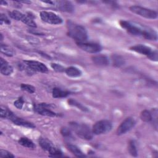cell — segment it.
Wrapping results in <instances>:
<instances>
[{"label":"cell","mask_w":158,"mask_h":158,"mask_svg":"<svg viewBox=\"0 0 158 158\" xmlns=\"http://www.w3.org/2000/svg\"><path fill=\"white\" fill-rule=\"evenodd\" d=\"M140 117L143 121L146 122H149L152 121V114L149 111L147 110H144L141 112Z\"/></svg>","instance_id":"cell-25"},{"label":"cell","mask_w":158,"mask_h":158,"mask_svg":"<svg viewBox=\"0 0 158 158\" xmlns=\"http://www.w3.org/2000/svg\"><path fill=\"white\" fill-rule=\"evenodd\" d=\"M148 57L149 59H150L154 61H157L158 59V54H157V51L156 50L152 51V52L148 56Z\"/></svg>","instance_id":"cell-35"},{"label":"cell","mask_w":158,"mask_h":158,"mask_svg":"<svg viewBox=\"0 0 158 158\" xmlns=\"http://www.w3.org/2000/svg\"><path fill=\"white\" fill-rule=\"evenodd\" d=\"M14 155H13L11 152L4 150V149H1L0 150V157H9V158H13L14 157Z\"/></svg>","instance_id":"cell-32"},{"label":"cell","mask_w":158,"mask_h":158,"mask_svg":"<svg viewBox=\"0 0 158 158\" xmlns=\"http://www.w3.org/2000/svg\"><path fill=\"white\" fill-rule=\"evenodd\" d=\"M50 107H51V104H48L46 103H40L39 104L35 105L34 110L38 114L42 115H45L48 117L58 116L59 115L57 114H56V112L49 109Z\"/></svg>","instance_id":"cell-8"},{"label":"cell","mask_w":158,"mask_h":158,"mask_svg":"<svg viewBox=\"0 0 158 158\" xmlns=\"http://www.w3.org/2000/svg\"><path fill=\"white\" fill-rule=\"evenodd\" d=\"M68 102L70 105L71 106H75L77 107V108H78L79 109L81 110L82 111H84V112H87L88 111V109L87 107H86L85 106H83L81 104H80V102H77V101L74 100V99H70L68 101Z\"/></svg>","instance_id":"cell-26"},{"label":"cell","mask_w":158,"mask_h":158,"mask_svg":"<svg viewBox=\"0 0 158 158\" xmlns=\"http://www.w3.org/2000/svg\"><path fill=\"white\" fill-rule=\"evenodd\" d=\"M130 10L132 12L146 19H155L157 17V13L156 11L139 6H132L130 7Z\"/></svg>","instance_id":"cell-3"},{"label":"cell","mask_w":158,"mask_h":158,"mask_svg":"<svg viewBox=\"0 0 158 158\" xmlns=\"http://www.w3.org/2000/svg\"><path fill=\"white\" fill-rule=\"evenodd\" d=\"M9 16L12 19L17 20H20V21H21L22 17L24 15L23 14H22L20 11H18V10H14L12 12H9Z\"/></svg>","instance_id":"cell-28"},{"label":"cell","mask_w":158,"mask_h":158,"mask_svg":"<svg viewBox=\"0 0 158 158\" xmlns=\"http://www.w3.org/2000/svg\"><path fill=\"white\" fill-rule=\"evenodd\" d=\"M130 49L133 51H135L136 52H138V53H140L141 54L145 55L147 57L152 51V49L150 48L149 47L144 46V45H142V44H138V45L133 46L130 48Z\"/></svg>","instance_id":"cell-13"},{"label":"cell","mask_w":158,"mask_h":158,"mask_svg":"<svg viewBox=\"0 0 158 158\" xmlns=\"http://www.w3.org/2000/svg\"><path fill=\"white\" fill-rule=\"evenodd\" d=\"M19 143L25 147V148H28L30 149H34L35 148V145L34 144V143L28 138H26V137H22L19 139Z\"/></svg>","instance_id":"cell-21"},{"label":"cell","mask_w":158,"mask_h":158,"mask_svg":"<svg viewBox=\"0 0 158 158\" xmlns=\"http://www.w3.org/2000/svg\"><path fill=\"white\" fill-rule=\"evenodd\" d=\"M14 115V114L9 110L6 107H1V112H0V116L1 118H7L10 120V118Z\"/></svg>","instance_id":"cell-23"},{"label":"cell","mask_w":158,"mask_h":158,"mask_svg":"<svg viewBox=\"0 0 158 158\" xmlns=\"http://www.w3.org/2000/svg\"><path fill=\"white\" fill-rule=\"evenodd\" d=\"M1 4H2V5H6L7 4V2H6V1H2L1 2Z\"/></svg>","instance_id":"cell-38"},{"label":"cell","mask_w":158,"mask_h":158,"mask_svg":"<svg viewBox=\"0 0 158 158\" xmlns=\"http://www.w3.org/2000/svg\"><path fill=\"white\" fill-rule=\"evenodd\" d=\"M10 120L15 125H19V126H22V127H27V128H33L35 127V126L31 122H29L27 120H25L21 118L18 117L17 116H16L15 115H14L12 118L10 119Z\"/></svg>","instance_id":"cell-14"},{"label":"cell","mask_w":158,"mask_h":158,"mask_svg":"<svg viewBox=\"0 0 158 158\" xmlns=\"http://www.w3.org/2000/svg\"><path fill=\"white\" fill-rule=\"evenodd\" d=\"M23 63L31 70L36 72L46 73L48 69L47 67L43 63L36 60H23Z\"/></svg>","instance_id":"cell-10"},{"label":"cell","mask_w":158,"mask_h":158,"mask_svg":"<svg viewBox=\"0 0 158 158\" xmlns=\"http://www.w3.org/2000/svg\"><path fill=\"white\" fill-rule=\"evenodd\" d=\"M128 151L130 154L133 157H136L138 156L137 149L133 141H130L128 143Z\"/></svg>","instance_id":"cell-29"},{"label":"cell","mask_w":158,"mask_h":158,"mask_svg":"<svg viewBox=\"0 0 158 158\" xmlns=\"http://www.w3.org/2000/svg\"><path fill=\"white\" fill-rule=\"evenodd\" d=\"M0 21H1V25L2 24L3 22H4L6 24H10V20L8 19V17L4 14H1V19H0Z\"/></svg>","instance_id":"cell-36"},{"label":"cell","mask_w":158,"mask_h":158,"mask_svg":"<svg viewBox=\"0 0 158 158\" xmlns=\"http://www.w3.org/2000/svg\"><path fill=\"white\" fill-rule=\"evenodd\" d=\"M20 88L22 90L26 91L30 93H33L35 91V88L33 86L28 84L22 83L20 85Z\"/></svg>","instance_id":"cell-30"},{"label":"cell","mask_w":158,"mask_h":158,"mask_svg":"<svg viewBox=\"0 0 158 158\" xmlns=\"http://www.w3.org/2000/svg\"><path fill=\"white\" fill-rule=\"evenodd\" d=\"M93 62L99 66H106L109 64L108 57L105 55H96L92 57Z\"/></svg>","instance_id":"cell-15"},{"label":"cell","mask_w":158,"mask_h":158,"mask_svg":"<svg viewBox=\"0 0 158 158\" xmlns=\"http://www.w3.org/2000/svg\"><path fill=\"white\" fill-rule=\"evenodd\" d=\"M51 67L54 70H55L56 72H65V69L63 66H62L60 64H51Z\"/></svg>","instance_id":"cell-33"},{"label":"cell","mask_w":158,"mask_h":158,"mask_svg":"<svg viewBox=\"0 0 158 158\" xmlns=\"http://www.w3.org/2000/svg\"><path fill=\"white\" fill-rule=\"evenodd\" d=\"M120 26L125 28L129 33L133 35H142L144 28H141L134 24H132L130 22L125 20L120 21Z\"/></svg>","instance_id":"cell-9"},{"label":"cell","mask_w":158,"mask_h":158,"mask_svg":"<svg viewBox=\"0 0 158 158\" xmlns=\"http://www.w3.org/2000/svg\"><path fill=\"white\" fill-rule=\"evenodd\" d=\"M65 72L69 77L73 78L80 77L82 74L81 71L75 67H69L65 69Z\"/></svg>","instance_id":"cell-17"},{"label":"cell","mask_w":158,"mask_h":158,"mask_svg":"<svg viewBox=\"0 0 158 158\" xmlns=\"http://www.w3.org/2000/svg\"><path fill=\"white\" fill-rule=\"evenodd\" d=\"M0 72L4 75H10L13 72L12 67L2 57L0 59Z\"/></svg>","instance_id":"cell-12"},{"label":"cell","mask_w":158,"mask_h":158,"mask_svg":"<svg viewBox=\"0 0 158 158\" xmlns=\"http://www.w3.org/2000/svg\"><path fill=\"white\" fill-rule=\"evenodd\" d=\"M52 97L54 98H65L70 94V92L65 90H62L59 88H54L52 91Z\"/></svg>","instance_id":"cell-20"},{"label":"cell","mask_w":158,"mask_h":158,"mask_svg":"<svg viewBox=\"0 0 158 158\" xmlns=\"http://www.w3.org/2000/svg\"><path fill=\"white\" fill-rule=\"evenodd\" d=\"M49 156L53 157H60L62 156V151L55 146L49 151Z\"/></svg>","instance_id":"cell-27"},{"label":"cell","mask_w":158,"mask_h":158,"mask_svg":"<svg viewBox=\"0 0 158 158\" xmlns=\"http://www.w3.org/2000/svg\"><path fill=\"white\" fill-rule=\"evenodd\" d=\"M19 2H23V3H25V4H28L31 3V1H19Z\"/></svg>","instance_id":"cell-37"},{"label":"cell","mask_w":158,"mask_h":158,"mask_svg":"<svg viewBox=\"0 0 158 158\" xmlns=\"http://www.w3.org/2000/svg\"><path fill=\"white\" fill-rule=\"evenodd\" d=\"M60 133L64 137H70L72 135L70 130L67 127H63L60 130Z\"/></svg>","instance_id":"cell-34"},{"label":"cell","mask_w":158,"mask_h":158,"mask_svg":"<svg viewBox=\"0 0 158 158\" xmlns=\"http://www.w3.org/2000/svg\"><path fill=\"white\" fill-rule=\"evenodd\" d=\"M136 122L132 117H127L125 118L117 130V134L122 135L130 131L135 125Z\"/></svg>","instance_id":"cell-6"},{"label":"cell","mask_w":158,"mask_h":158,"mask_svg":"<svg viewBox=\"0 0 158 158\" xmlns=\"http://www.w3.org/2000/svg\"><path fill=\"white\" fill-rule=\"evenodd\" d=\"M0 50L2 54H4V55H6L7 56L11 57L14 55V50L7 44L1 43V47H0Z\"/></svg>","instance_id":"cell-22"},{"label":"cell","mask_w":158,"mask_h":158,"mask_svg":"<svg viewBox=\"0 0 158 158\" xmlns=\"http://www.w3.org/2000/svg\"><path fill=\"white\" fill-rule=\"evenodd\" d=\"M39 144L44 150L48 152L54 146L51 141L45 138H40L39 139Z\"/></svg>","instance_id":"cell-18"},{"label":"cell","mask_w":158,"mask_h":158,"mask_svg":"<svg viewBox=\"0 0 158 158\" xmlns=\"http://www.w3.org/2000/svg\"><path fill=\"white\" fill-rule=\"evenodd\" d=\"M70 127L81 139L89 140L93 138V133L90 128L85 123L71 122L69 123Z\"/></svg>","instance_id":"cell-2"},{"label":"cell","mask_w":158,"mask_h":158,"mask_svg":"<svg viewBox=\"0 0 158 158\" xmlns=\"http://www.w3.org/2000/svg\"><path fill=\"white\" fill-rule=\"evenodd\" d=\"M112 61L113 65L116 67H120L123 65L125 63L123 59L120 56L116 54L112 56Z\"/></svg>","instance_id":"cell-24"},{"label":"cell","mask_w":158,"mask_h":158,"mask_svg":"<svg viewBox=\"0 0 158 158\" xmlns=\"http://www.w3.org/2000/svg\"><path fill=\"white\" fill-rule=\"evenodd\" d=\"M24 104V99L22 97L19 98L16 101H15L14 104L19 109H22Z\"/></svg>","instance_id":"cell-31"},{"label":"cell","mask_w":158,"mask_h":158,"mask_svg":"<svg viewBox=\"0 0 158 158\" xmlns=\"http://www.w3.org/2000/svg\"><path fill=\"white\" fill-rule=\"evenodd\" d=\"M77 46L82 50L89 53H97L101 51L102 48L98 43H86V42H76Z\"/></svg>","instance_id":"cell-7"},{"label":"cell","mask_w":158,"mask_h":158,"mask_svg":"<svg viewBox=\"0 0 158 158\" xmlns=\"http://www.w3.org/2000/svg\"><path fill=\"white\" fill-rule=\"evenodd\" d=\"M66 148L69 151H70L73 155H75L76 157H85V155L83 153V152L75 145L73 144H67Z\"/></svg>","instance_id":"cell-19"},{"label":"cell","mask_w":158,"mask_h":158,"mask_svg":"<svg viewBox=\"0 0 158 158\" xmlns=\"http://www.w3.org/2000/svg\"><path fill=\"white\" fill-rule=\"evenodd\" d=\"M141 36H143L144 38L149 40L156 41L157 39V33L154 30L151 28H144Z\"/></svg>","instance_id":"cell-16"},{"label":"cell","mask_w":158,"mask_h":158,"mask_svg":"<svg viewBox=\"0 0 158 158\" xmlns=\"http://www.w3.org/2000/svg\"><path fill=\"white\" fill-rule=\"evenodd\" d=\"M40 17L44 22L49 24L56 25L60 24L62 22V18L52 12L41 11L40 12Z\"/></svg>","instance_id":"cell-5"},{"label":"cell","mask_w":158,"mask_h":158,"mask_svg":"<svg viewBox=\"0 0 158 158\" xmlns=\"http://www.w3.org/2000/svg\"><path fill=\"white\" fill-rule=\"evenodd\" d=\"M68 35L74 39L76 42H85L88 39V35L86 29L81 25L67 22Z\"/></svg>","instance_id":"cell-1"},{"label":"cell","mask_w":158,"mask_h":158,"mask_svg":"<svg viewBox=\"0 0 158 158\" xmlns=\"http://www.w3.org/2000/svg\"><path fill=\"white\" fill-rule=\"evenodd\" d=\"M56 3L57 7L61 10L67 12H72L74 10V7L73 4L70 1H59L55 2Z\"/></svg>","instance_id":"cell-11"},{"label":"cell","mask_w":158,"mask_h":158,"mask_svg":"<svg viewBox=\"0 0 158 158\" xmlns=\"http://www.w3.org/2000/svg\"><path fill=\"white\" fill-rule=\"evenodd\" d=\"M112 129V123L107 120H102L97 122L93 127V133L95 135L105 134Z\"/></svg>","instance_id":"cell-4"}]
</instances>
